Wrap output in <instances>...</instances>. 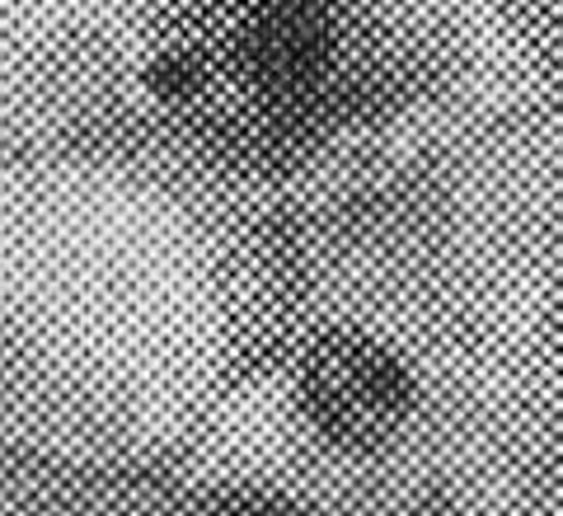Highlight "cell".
Segmentation results:
<instances>
[{
  "label": "cell",
  "instance_id": "1",
  "mask_svg": "<svg viewBox=\"0 0 563 516\" xmlns=\"http://www.w3.org/2000/svg\"><path fill=\"white\" fill-rule=\"evenodd\" d=\"M559 141L507 113L287 217V310L198 516H559Z\"/></svg>",
  "mask_w": 563,
  "mask_h": 516
},
{
  "label": "cell",
  "instance_id": "2",
  "mask_svg": "<svg viewBox=\"0 0 563 516\" xmlns=\"http://www.w3.org/2000/svg\"><path fill=\"white\" fill-rule=\"evenodd\" d=\"M282 310V188L211 141L0 160V516H198Z\"/></svg>",
  "mask_w": 563,
  "mask_h": 516
}]
</instances>
